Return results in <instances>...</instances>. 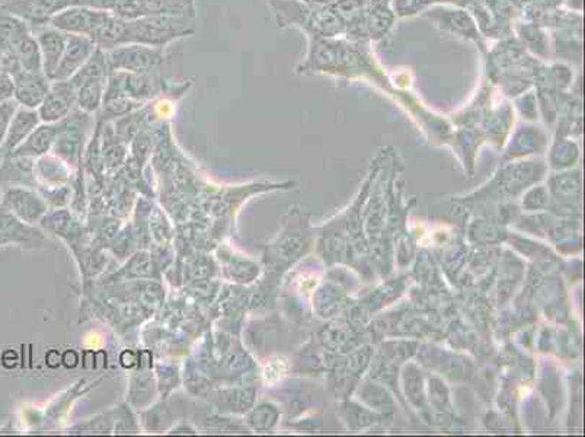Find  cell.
Wrapping results in <instances>:
<instances>
[{
  "label": "cell",
  "mask_w": 585,
  "mask_h": 437,
  "mask_svg": "<svg viewBox=\"0 0 585 437\" xmlns=\"http://www.w3.org/2000/svg\"><path fill=\"white\" fill-rule=\"evenodd\" d=\"M20 67L29 74H44L43 70V58H41L40 45L33 33L22 38L15 47Z\"/></svg>",
  "instance_id": "cell-19"
},
{
  "label": "cell",
  "mask_w": 585,
  "mask_h": 437,
  "mask_svg": "<svg viewBox=\"0 0 585 437\" xmlns=\"http://www.w3.org/2000/svg\"><path fill=\"white\" fill-rule=\"evenodd\" d=\"M38 124H40V115H38L37 110L20 106L15 115H13L6 137H4V144L0 147L6 153H12L37 129Z\"/></svg>",
  "instance_id": "cell-12"
},
{
  "label": "cell",
  "mask_w": 585,
  "mask_h": 437,
  "mask_svg": "<svg viewBox=\"0 0 585 437\" xmlns=\"http://www.w3.org/2000/svg\"><path fill=\"white\" fill-rule=\"evenodd\" d=\"M13 99L25 108L37 110L49 92L50 81L44 74H29L20 70L13 76Z\"/></svg>",
  "instance_id": "cell-9"
},
{
  "label": "cell",
  "mask_w": 585,
  "mask_h": 437,
  "mask_svg": "<svg viewBox=\"0 0 585 437\" xmlns=\"http://www.w3.org/2000/svg\"><path fill=\"white\" fill-rule=\"evenodd\" d=\"M425 17L437 22L440 29H443L446 33L453 34L456 37L464 38L469 42H475L484 53L487 51L484 40L480 37L478 27H476V22L473 21V18L471 17L468 11L440 6V8L431 9V11L425 12Z\"/></svg>",
  "instance_id": "cell-4"
},
{
  "label": "cell",
  "mask_w": 585,
  "mask_h": 437,
  "mask_svg": "<svg viewBox=\"0 0 585 437\" xmlns=\"http://www.w3.org/2000/svg\"><path fill=\"white\" fill-rule=\"evenodd\" d=\"M58 135V124L47 123L38 126L11 155L13 158L44 155L54 146Z\"/></svg>",
  "instance_id": "cell-14"
},
{
  "label": "cell",
  "mask_w": 585,
  "mask_h": 437,
  "mask_svg": "<svg viewBox=\"0 0 585 437\" xmlns=\"http://www.w3.org/2000/svg\"><path fill=\"white\" fill-rule=\"evenodd\" d=\"M111 12H101L81 6H69L51 18L49 25L72 35L92 37L98 27L105 21Z\"/></svg>",
  "instance_id": "cell-6"
},
{
  "label": "cell",
  "mask_w": 585,
  "mask_h": 437,
  "mask_svg": "<svg viewBox=\"0 0 585 437\" xmlns=\"http://www.w3.org/2000/svg\"><path fill=\"white\" fill-rule=\"evenodd\" d=\"M370 4H385V6H389L392 4V0H369Z\"/></svg>",
  "instance_id": "cell-28"
},
{
  "label": "cell",
  "mask_w": 585,
  "mask_h": 437,
  "mask_svg": "<svg viewBox=\"0 0 585 437\" xmlns=\"http://www.w3.org/2000/svg\"><path fill=\"white\" fill-rule=\"evenodd\" d=\"M394 22V9L385 4H369L364 15V29L367 38L380 40L386 35Z\"/></svg>",
  "instance_id": "cell-17"
},
{
  "label": "cell",
  "mask_w": 585,
  "mask_h": 437,
  "mask_svg": "<svg viewBox=\"0 0 585 437\" xmlns=\"http://www.w3.org/2000/svg\"><path fill=\"white\" fill-rule=\"evenodd\" d=\"M122 92L129 98L143 103L146 99L155 98L163 90V81L158 74H127V72H114Z\"/></svg>",
  "instance_id": "cell-11"
},
{
  "label": "cell",
  "mask_w": 585,
  "mask_h": 437,
  "mask_svg": "<svg viewBox=\"0 0 585 437\" xmlns=\"http://www.w3.org/2000/svg\"><path fill=\"white\" fill-rule=\"evenodd\" d=\"M31 31H33L34 35L37 38L38 45H40L44 74L51 81L58 65H60L63 53H65L69 34L63 33V31L54 28L51 25H45V27L34 28Z\"/></svg>",
  "instance_id": "cell-7"
},
{
  "label": "cell",
  "mask_w": 585,
  "mask_h": 437,
  "mask_svg": "<svg viewBox=\"0 0 585 437\" xmlns=\"http://www.w3.org/2000/svg\"><path fill=\"white\" fill-rule=\"evenodd\" d=\"M78 90L72 81H51L44 101L38 106V115L44 123H58L66 119L76 105Z\"/></svg>",
  "instance_id": "cell-5"
},
{
  "label": "cell",
  "mask_w": 585,
  "mask_h": 437,
  "mask_svg": "<svg viewBox=\"0 0 585 437\" xmlns=\"http://www.w3.org/2000/svg\"><path fill=\"white\" fill-rule=\"evenodd\" d=\"M28 233L31 232L22 223H20L12 213H8L6 208L0 212V244L22 241L28 237Z\"/></svg>",
  "instance_id": "cell-21"
},
{
  "label": "cell",
  "mask_w": 585,
  "mask_h": 437,
  "mask_svg": "<svg viewBox=\"0 0 585 437\" xmlns=\"http://www.w3.org/2000/svg\"><path fill=\"white\" fill-rule=\"evenodd\" d=\"M18 108H20V104L12 98L0 103V146L4 144L9 126H11V121Z\"/></svg>",
  "instance_id": "cell-22"
},
{
  "label": "cell",
  "mask_w": 585,
  "mask_h": 437,
  "mask_svg": "<svg viewBox=\"0 0 585 437\" xmlns=\"http://www.w3.org/2000/svg\"><path fill=\"white\" fill-rule=\"evenodd\" d=\"M13 97V79L8 74L0 72V103Z\"/></svg>",
  "instance_id": "cell-24"
},
{
  "label": "cell",
  "mask_w": 585,
  "mask_h": 437,
  "mask_svg": "<svg viewBox=\"0 0 585 437\" xmlns=\"http://www.w3.org/2000/svg\"><path fill=\"white\" fill-rule=\"evenodd\" d=\"M303 2H308V4H333L335 0H303Z\"/></svg>",
  "instance_id": "cell-27"
},
{
  "label": "cell",
  "mask_w": 585,
  "mask_h": 437,
  "mask_svg": "<svg viewBox=\"0 0 585 437\" xmlns=\"http://www.w3.org/2000/svg\"><path fill=\"white\" fill-rule=\"evenodd\" d=\"M106 82H108V79H85L81 82L74 83L78 90L76 104L82 111L90 114L102 105Z\"/></svg>",
  "instance_id": "cell-18"
},
{
  "label": "cell",
  "mask_w": 585,
  "mask_h": 437,
  "mask_svg": "<svg viewBox=\"0 0 585 437\" xmlns=\"http://www.w3.org/2000/svg\"><path fill=\"white\" fill-rule=\"evenodd\" d=\"M2 206L25 223L37 222L45 212V206L40 197L22 188H11L4 192Z\"/></svg>",
  "instance_id": "cell-10"
},
{
  "label": "cell",
  "mask_w": 585,
  "mask_h": 437,
  "mask_svg": "<svg viewBox=\"0 0 585 437\" xmlns=\"http://www.w3.org/2000/svg\"><path fill=\"white\" fill-rule=\"evenodd\" d=\"M410 2V0H392V4H394V11L399 13Z\"/></svg>",
  "instance_id": "cell-26"
},
{
  "label": "cell",
  "mask_w": 585,
  "mask_h": 437,
  "mask_svg": "<svg viewBox=\"0 0 585 437\" xmlns=\"http://www.w3.org/2000/svg\"><path fill=\"white\" fill-rule=\"evenodd\" d=\"M63 362H65L67 368H74L78 364V355L74 352H67L63 355Z\"/></svg>",
  "instance_id": "cell-25"
},
{
  "label": "cell",
  "mask_w": 585,
  "mask_h": 437,
  "mask_svg": "<svg viewBox=\"0 0 585 437\" xmlns=\"http://www.w3.org/2000/svg\"><path fill=\"white\" fill-rule=\"evenodd\" d=\"M95 50L97 44L92 38L69 34L65 53L51 81H69L72 76L78 74L82 66L88 62V59L94 54Z\"/></svg>",
  "instance_id": "cell-8"
},
{
  "label": "cell",
  "mask_w": 585,
  "mask_h": 437,
  "mask_svg": "<svg viewBox=\"0 0 585 437\" xmlns=\"http://www.w3.org/2000/svg\"><path fill=\"white\" fill-rule=\"evenodd\" d=\"M519 37L521 43L527 45V49L537 54L541 59L548 58V40L545 33L539 25L534 22L519 25Z\"/></svg>",
  "instance_id": "cell-20"
},
{
  "label": "cell",
  "mask_w": 585,
  "mask_h": 437,
  "mask_svg": "<svg viewBox=\"0 0 585 437\" xmlns=\"http://www.w3.org/2000/svg\"><path fill=\"white\" fill-rule=\"evenodd\" d=\"M0 6L34 29L49 25L51 18L69 8L70 0H9Z\"/></svg>",
  "instance_id": "cell-3"
},
{
  "label": "cell",
  "mask_w": 585,
  "mask_h": 437,
  "mask_svg": "<svg viewBox=\"0 0 585 437\" xmlns=\"http://www.w3.org/2000/svg\"><path fill=\"white\" fill-rule=\"evenodd\" d=\"M118 0H70V6L101 11V12H114Z\"/></svg>",
  "instance_id": "cell-23"
},
{
  "label": "cell",
  "mask_w": 585,
  "mask_h": 437,
  "mask_svg": "<svg viewBox=\"0 0 585 437\" xmlns=\"http://www.w3.org/2000/svg\"><path fill=\"white\" fill-rule=\"evenodd\" d=\"M155 15L197 18L194 0H140V18Z\"/></svg>",
  "instance_id": "cell-15"
},
{
  "label": "cell",
  "mask_w": 585,
  "mask_h": 437,
  "mask_svg": "<svg viewBox=\"0 0 585 437\" xmlns=\"http://www.w3.org/2000/svg\"><path fill=\"white\" fill-rule=\"evenodd\" d=\"M105 54L111 72H127V74H158L165 63L163 49L136 44V43L120 45L117 49L105 51Z\"/></svg>",
  "instance_id": "cell-2"
},
{
  "label": "cell",
  "mask_w": 585,
  "mask_h": 437,
  "mask_svg": "<svg viewBox=\"0 0 585 437\" xmlns=\"http://www.w3.org/2000/svg\"><path fill=\"white\" fill-rule=\"evenodd\" d=\"M195 33V18L155 15L129 21V43L165 49L168 44Z\"/></svg>",
  "instance_id": "cell-1"
},
{
  "label": "cell",
  "mask_w": 585,
  "mask_h": 437,
  "mask_svg": "<svg viewBox=\"0 0 585 437\" xmlns=\"http://www.w3.org/2000/svg\"><path fill=\"white\" fill-rule=\"evenodd\" d=\"M33 33L28 24L0 6V51H15L18 43Z\"/></svg>",
  "instance_id": "cell-16"
},
{
  "label": "cell",
  "mask_w": 585,
  "mask_h": 437,
  "mask_svg": "<svg viewBox=\"0 0 585 437\" xmlns=\"http://www.w3.org/2000/svg\"><path fill=\"white\" fill-rule=\"evenodd\" d=\"M98 49L104 51L117 49L120 45L129 44V21L110 13L92 35Z\"/></svg>",
  "instance_id": "cell-13"
}]
</instances>
